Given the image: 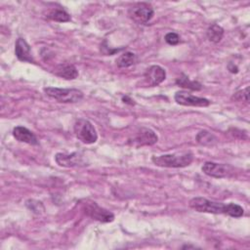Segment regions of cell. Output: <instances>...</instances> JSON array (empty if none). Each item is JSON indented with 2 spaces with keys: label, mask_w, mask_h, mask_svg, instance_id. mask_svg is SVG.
Returning a JSON list of instances; mask_svg holds the SVG:
<instances>
[{
  "label": "cell",
  "mask_w": 250,
  "mask_h": 250,
  "mask_svg": "<svg viewBox=\"0 0 250 250\" xmlns=\"http://www.w3.org/2000/svg\"><path fill=\"white\" fill-rule=\"evenodd\" d=\"M193 160V154L190 151L176 152L162 155H153L151 161L159 167L165 168H183L188 166Z\"/></svg>",
  "instance_id": "obj_1"
},
{
  "label": "cell",
  "mask_w": 250,
  "mask_h": 250,
  "mask_svg": "<svg viewBox=\"0 0 250 250\" xmlns=\"http://www.w3.org/2000/svg\"><path fill=\"white\" fill-rule=\"evenodd\" d=\"M45 94L58 101L59 103H77L83 99V93L74 88H57V87H45Z\"/></svg>",
  "instance_id": "obj_2"
},
{
  "label": "cell",
  "mask_w": 250,
  "mask_h": 250,
  "mask_svg": "<svg viewBox=\"0 0 250 250\" xmlns=\"http://www.w3.org/2000/svg\"><path fill=\"white\" fill-rule=\"evenodd\" d=\"M73 131L76 138L83 144L91 145L97 142L98 134L93 124L84 118H79L73 125Z\"/></svg>",
  "instance_id": "obj_3"
},
{
  "label": "cell",
  "mask_w": 250,
  "mask_h": 250,
  "mask_svg": "<svg viewBox=\"0 0 250 250\" xmlns=\"http://www.w3.org/2000/svg\"><path fill=\"white\" fill-rule=\"evenodd\" d=\"M189 207L197 212L211 213V214H226L227 204L209 200L205 197H193L189 200Z\"/></svg>",
  "instance_id": "obj_4"
},
{
  "label": "cell",
  "mask_w": 250,
  "mask_h": 250,
  "mask_svg": "<svg viewBox=\"0 0 250 250\" xmlns=\"http://www.w3.org/2000/svg\"><path fill=\"white\" fill-rule=\"evenodd\" d=\"M129 17L137 23H146L151 20L154 15L153 8L150 4L141 2L130 7L128 11Z\"/></svg>",
  "instance_id": "obj_5"
},
{
  "label": "cell",
  "mask_w": 250,
  "mask_h": 250,
  "mask_svg": "<svg viewBox=\"0 0 250 250\" xmlns=\"http://www.w3.org/2000/svg\"><path fill=\"white\" fill-rule=\"evenodd\" d=\"M201 170L205 175H207L209 177L217 178V179L230 177L234 172L233 167L229 164L216 163V162H211V161L205 162L203 164Z\"/></svg>",
  "instance_id": "obj_6"
},
{
  "label": "cell",
  "mask_w": 250,
  "mask_h": 250,
  "mask_svg": "<svg viewBox=\"0 0 250 250\" xmlns=\"http://www.w3.org/2000/svg\"><path fill=\"white\" fill-rule=\"evenodd\" d=\"M84 211L89 217L102 223H109L114 220V215L110 211L102 208L96 202H87L84 205Z\"/></svg>",
  "instance_id": "obj_7"
},
{
  "label": "cell",
  "mask_w": 250,
  "mask_h": 250,
  "mask_svg": "<svg viewBox=\"0 0 250 250\" xmlns=\"http://www.w3.org/2000/svg\"><path fill=\"white\" fill-rule=\"evenodd\" d=\"M174 99L177 104L188 106H208L210 104L209 100L193 96L192 94L187 91H178L175 94Z\"/></svg>",
  "instance_id": "obj_8"
},
{
  "label": "cell",
  "mask_w": 250,
  "mask_h": 250,
  "mask_svg": "<svg viewBox=\"0 0 250 250\" xmlns=\"http://www.w3.org/2000/svg\"><path fill=\"white\" fill-rule=\"evenodd\" d=\"M55 160L58 165L62 167H80L87 165L83 156L79 152H72L70 154L66 153H57Z\"/></svg>",
  "instance_id": "obj_9"
},
{
  "label": "cell",
  "mask_w": 250,
  "mask_h": 250,
  "mask_svg": "<svg viewBox=\"0 0 250 250\" xmlns=\"http://www.w3.org/2000/svg\"><path fill=\"white\" fill-rule=\"evenodd\" d=\"M157 141V135L149 128H141L133 138V144L137 146H152Z\"/></svg>",
  "instance_id": "obj_10"
},
{
  "label": "cell",
  "mask_w": 250,
  "mask_h": 250,
  "mask_svg": "<svg viewBox=\"0 0 250 250\" xmlns=\"http://www.w3.org/2000/svg\"><path fill=\"white\" fill-rule=\"evenodd\" d=\"M145 78L150 86H157L166 78V71L159 65H151L145 72Z\"/></svg>",
  "instance_id": "obj_11"
},
{
  "label": "cell",
  "mask_w": 250,
  "mask_h": 250,
  "mask_svg": "<svg viewBox=\"0 0 250 250\" xmlns=\"http://www.w3.org/2000/svg\"><path fill=\"white\" fill-rule=\"evenodd\" d=\"M15 54L17 58L21 62H34L31 55V49L28 43L23 38H18L15 44Z\"/></svg>",
  "instance_id": "obj_12"
},
{
  "label": "cell",
  "mask_w": 250,
  "mask_h": 250,
  "mask_svg": "<svg viewBox=\"0 0 250 250\" xmlns=\"http://www.w3.org/2000/svg\"><path fill=\"white\" fill-rule=\"evenodd\" d=\"M13 136L17 141L21 143H25L32 146L38 145V140L36 136L30 130L23 126L15 127L13 130Z\"/></svg>",
  "instance_id": "obj_13"
},
{
  "label": "cell",
  "mask_w": 250,
  "mask_h": 250,
  "mask_svg": "<svg viewBox=\"0 0 250 250\" xmlns=\"http://www.w3.org/2000/svg\"><path fill=\"white\" fill-rule=\"evenodd\" d=\"M55 74L62 78L72 80L78 76V70L72 64H60L56 67Z\"/></svg>",
  "instance_id": "obj_14"
},
{
  "label": "cell",
  "mask_w": 250,
  "mask_h": 250,
  "mask_svg": "<svg viewBox=\"0 0 250 250\" xmlns=\"http://www.w3.org/2000/svg\"><path fill=\"white\" fill-rule=\"evenodd\" d=\"M206 36L209 41L213 43H219L224 36V28L217 23H213L207 28Z\"/></svg>",
  "instance_id": "obj_15"
},
{
  "label": "cell",
  "mask_w": 250,
  "mask_h": 250,
  "mask_svg": "<svg viewBox=\"0 0 250 250\" xmlns=\"http://www.w3.org/2000/svg\"><path fill=\"white\" fill-rule=\"evenodd\" d=\"M176 84L180 87L193 90V91H199L202 89V84L199 83L198 81L190 80L187 75L182 74L180 77L176 79Z\"/></svg>",
  "instance_id": "obj_16"
},
{
  "label": "cell",
  "mask_w": 250,
  "mask_h": 250,
  "mask_svg": "<svg viewBox=\"0 0 250 250\" xmlns=\"http://www.w3.org/2000/svg\"><path fill=\"white\" fill-rule=\"evenodd\" d=\"M137 57L134 53L132 52H125L123 54H121L115 61L116 64L118 67L124 68V67H129L131 65H133L136 62Z\"/></svg>",
  "instance_id": "obj_17"
},
{
  "label": "cell",
  "mask_w": 250,
  "mask_h": 250,
  "mask_svg": "<svg viewBox=\"0 0 250 250\" xmlns=\"http://www.w3.org/2000/svg\"><path fill=\"white\" fill-rule=\"evenodd\" d=\"M196 141L201 146H214L217 143V138L211 132L202 130L196 135Z\"/></svg>",
  "instance_id": "obj_18"
},
{
  "label": "cell",
  "mask_w": 250,
  "mask_h": 250,
  "mask_svg": "<svg viewBox=\"0 0 250 250\" xmlns=\"http://www.w3.org/2000/svg\"><path fill=\"white\" fill-rule=\"evenodd\" d=\"M50 20H53L55 21H59V22H66L69 21L71 20L70 16L68 13H66L64 10H61V9H55L52 10L48 16H47Z\"/></svg>",
  "instance_id": "obj_19"
},
{
  "label": "cell",
  "mask_w": 250,
  "mask_h": 250,
  "mask_svg": "<svg viewBox=\"0 0 250 250\" xmlns=\"http://www.w3.org/2000/svg\"><path fill=\"white\" fill-rule=\"evenodd\" d=\"M243 214H244V209L240 205L233 202L227 204L226 215H229L234 218H239V217H242Z\"/></svg>",
  "instance_id": "obj_20"
},
{
  "label": "cell",
  "mask_w": 250,
  "mask_h": 250,
  "mask_svg": "<svg viewBox=\"0 0 250 250\" xmlns=\"http://www.w3.org/2000/svg\"><path fill=\"white\" fill-rule=\"evenodd\" d=\"M248 91H249V88L246 87L245 89L236 92V93L231 97V99L234 100V101H244V102L248 103V102H249V94H248Z\"/></svg>",
  "instance_id": "obj_21"
},
{
  "label": "cell",
  "mask_w": 250,
  "mask_h": 250,
  "mask_svg": "<svg viewBox=\"0 0 250 250\" xmlns=\"http://www.w3.org/2000/svg\"><path fill=\"white\" fill-rule=\"evenodd\" d=\"M164 39H165L166 43L169 45H177L180 42V36H179V34H177L175 32H168L165 35Z\"/></svg>",
  "instance_id": "obj_22"
},
{
  "label": "cell",
  "mask_w": 250,
  "mask_h": 250,
  "mask_svg": "<svg viewBox=\"0 0 250 250\" xmlns=\"http://www.w3.org/2000/svg\"><path fill=\"white\" fill-rule=\"evenodd\" d=\"M122 101H123V103H126V104H135L134 101L130 97H128V96L122 97Z\"/></svg>",
  "instance_id": "obj_23"
}]
</instances>
